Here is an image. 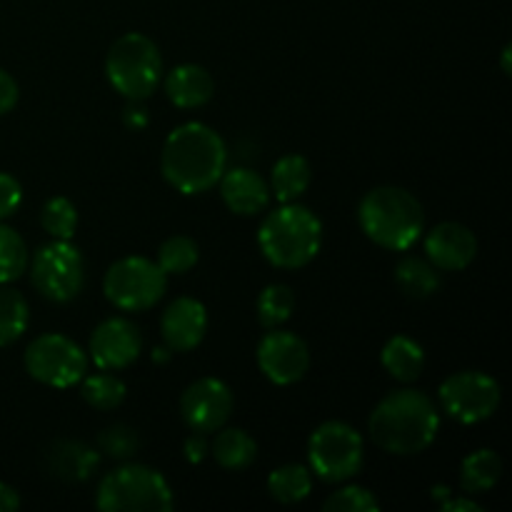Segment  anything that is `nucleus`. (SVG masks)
<instances>
[{
    "instance_id": "obj_1",
    "label": "nucleus",
    "mask_w": 512,
    "mask_h": 512,
    "mask_svg": "<svg viewBox=\"0 0 512 512\" xmlns=\"http://www.w3.org/2000/svg\"><path fill=\"white\" fill-rule=\"evenodd\" d=\"M225 163V140L205 123H185L175 128L160 155L163 178L183 195H200L218 185Z\"/></svg>"
},
{
    "instance_id": "obj_2",
    "label": "nucleus",
    "mask_w": 512,
    "mask_h": 512,
    "mask_svg": "<svg viewBox=\"0 0 512 512\" xmlns=\"http://www.w3.org/2000/svg\"><path fill=\"white\" fill-rule=\"evenodd\" d=\"M370 440L390 455H418L430 448L440 430V413L423 390L385 395L368 420Z\"/></svg>"
},
{
    "instance_id": "obj_3",
    "label": "nucleus",
    "mask_w": 512,
    "mask_h": 512,
    "mask_svg": "<svg viewBox=\"0 0 512 512\" xmlns=\"http://www.w3.org/2000/svg\"><path fill=\"white\" fill-rule=\"evenodd\" d=\"M363 233L385 250H408L425 230V210L413 193L398 185L373 188L358 208Z\"/></svg>"
},
{
    "instance_id": "obj_4",
    "label": "nucleus",
    "mask_w": 512,
    "mask_h": 512,
    "mask_svg": "<svg viewBox=\"0 0 512 512\" xmlns=\"http://www.w3.org/2000/svg\"><path fill=\"white\" fill-rule=\"evenodd\" d=\"M258 245L263 258L275 268H303L320 253L323 223L305 205L283 203L260 223Z\"/></svg>"
},
{
    "instance_id": "obj_5",
    "label": "nucleus",
    "mask_w": 512,
    "mask_h": 512,
    "mask_svg": "<svg viewBox=\"0 0 512 512\" xmlns=\"http://www.w3.org/2000/svg\"><path fill=\"white\" fill-rule=\"evenodd\" d=\"M95 503L103 512H168L175 500L158 470L128 463L100 480Z\"/></svg>"
},
{
    "instance_id": "obj_6",
    "label": "nucleus",
    "mask_w": 512,
    "mask_h": 512,
    "mask_svg": "<svg viewBox=\"0 0 512 512\" xmlns=\"http://www.w3.org/2000/svg\"><path fill=\"white\" fill-rule=\"evenodd\" d=\"M105 75L123 98L148 100L163 75V55L148 35L125 33L110 45Z\"/></svg>"
},
{
    "instance_id": "obj_7",
    "label": "nucleus",
    "mask_w": 512,
    "mask_h": 512,
    "mask_svg": "<svg viewBox=\"0 0 512 512\" xmlns=\"http://www.w3.org/2000/svg\"><path fill=\"white\" fill-rule=\"evenodd\" d=\"M365 445L358 430L340 420H328L308 440L310 473L323 483H345L363 468Z\"/></svg>"
},
{
    "instance_id": "obj_8",
    "label": "nucleus",
    "mask_w": 512,
    "mask_h": 512,
    "mask_svg": "<svg viewBox=\"0 0 512 512\" xmlns=\"http://www.w3.org/2000/svg\"><path fill=\"white\" fill-rule=\"evenodd\" d=\"M105 298L120 310L140 313L160 303L168 290V273L158 263L140 255L118 260L108 268L103 280Z\"/></svg>"
},
{
    "instance_id": "obj_9",
    "label": "nucleus",
    "mask_w": 512,
    "mask_h": 512,
    "mask_svg": "<svg viewBox=\"0 0 512 512\" xmlns=\"http://www.w3.org/2000/svg\"><path fill=\"white\" fill-rule=\"evenodd\" d=\"M33 285L45 300L70 303L85 285V260L70 240L40 245L33 255Z\"/></svg>"
},
{
    "instance_id": "obj_10",
    "label": "nucleus",
    "mask_w": 512,
    "mask_h": 512,
    "mask_svg": "<svg viewBox=\"0 0 512 512\" xmlns=\"http://www.w3.org/2000/svg\"><path fill=\"white\" fill-rule=\"evenodd\" d=\"M25 370L50 388H70L88 373V355L65 335L45 333L25 350Z\"/></svg>"
},
{
    "instance_id": "obj_11",
    "label": "nucleus",
    "mask_w": 512,
    "mask_h": 512,
    "mask_svg": "<svg viewBox=\"0 0 512 512\" xmlns=\"http://www.w3.org/2000/svg\"><path fill=\"white\" fill-rule=\"evenodd\" d=\"M440 405L450 418L463 425L483 423L500 408V385L480 370H463L443 380L438 390Z\"/></svg>"
},
{
    "instance_id": "obj_12",
    "label": "nucleus",
    "mask_w": 512,
    "mask_h": 512,
    "mask_svg": "<svg viewBox=\"0 0 512 512\" xmlns=\"http://www.w3.org/2000/svg\"><path fill=\"white\" fill-rule=\"evenodd\" d=\"M180 415L193 433H218L233 415V390L218 378H200L180 398Z\"/></svg>"
},
{
    "instance_id": "obj_13",
    "label": "nucleus",
    "mask_w": 512,
    "mask_h": 512,
    "mask_svg": "<svg viewBox=\"0 0 512 512\" xmlns=\"http://www.w3.org/2000/svg\"><path fill=\"white\" fill-rule=\"evenodd\" d=\"M258 365L275 385H293L310 368V350L303 338L288 330L273 328L258 345Z\"/></svg>"
},
{
    "instance_id": "obj_14",
    "label": "nucleus",
    "mask_w": 512,
    "mask_h": 512,
    "mask_svg": "<svg viewBox=\"0 0 512 512\" xmlns=\"http://www.w3.org/2000/svg\"><path fill=\"white\" fill-rule=\"evenodd\" d=\"M143 350L140 328L128 318H108L90 335V358L100 370H125Z\"/></svg>"
},
{
    "instance_id": "obj_15",
    "label": "nucleus",
    "mask_w": 512,
    "mask_h": 512,
    "mask_svg": "<svg viewBox=\"0 0 512 512\" xmlns=\"http://www.w3.org/2000/svg\"><path fill=\"white\" fill-rule=\"evenodd\" d=\"M160 333L173 353H188L208 333V310L195 298H175L160 318Z\"/></svg>"
},
{
    "instance_id": "obj_16",
    "label": "nucleus",
    "mask_w": 512,
    "mask_h": 512,
    "mask_svg": "<svg viewBox=\"0 0 512 512\" xmlns=\"http://www.w3.org/2000/svg\"><path fill=\"white\" fill-rule=\"evenodd\" d=\"M425 253L438 270H465L478 255V240L463 223H440L425 238Z\"/></svg>"
},
{
    "instance_id": "obj_17",
    "label": "nucleus",
    "mask_w": 512,
    "mask_h": 512,
    "mask_svg": "<svg viewBox=\"0 0 512 512\" xmlns=\"http://www.w3.org/2000/svg\"><path fill=\"white\" fill-rule=\"evenodd\" d=\"M220 195L235 215H258L270 203V185L250 168H233L220 175Z\"/></svg>"
},
{
    "instance_id": "obj_18",
    "label": "nucleus",
    "mask_w": 512,
    "mask_h": 512,
    "mask_svg": "<svg viewBox=\"0 0 512 512\" xmlns=\"http://www.w3.org/2000/svg\"><path fill=\"white\" fill-rule=\"evenodd\" d=\"M100 463V455L90 445L80 440H55L45 453V465L50 475L65 483H83L95 473Z\"/></svg>"
},
{
    "instance_id": "obj_19",
    "label": "nucleus",
    "mask_w": 512,
    "mask_h": 512,
    "mask_svg": "<svg viewBox=\"0 0 512 512\" xmlns=\"http://www.w3.org/2000/svg\"><path fill=\"white\" fill-rule=\"evenodd\" d=\"M165 93L178 108H200L215 93V80L203 65L183 63L173 68L165 78Z\"/></svg>"
},
{
    "instance_id": "obj_20",
    "label": "nucleus",
    "mask_w": 512,
    "mask_h": 512,
    "mask_svg": "<svg viewBox=\"0 0 512 512\" xmlns=\"http://www.w3.org/2000/svg\"><path fill=\"white\" fill-rule=\"evenodd\" d=\"M380 360H383V368L400 383H413V380L423 375L425 368L423 348L413 338H408V335L390 338L385 343L383 353H380Z\"/></svg>"
},
{
    "instance_id": "obj_21",
    "label": "nucleus",
    "mask_w": 512,
    "mask_h": 512,
    "mask_svg": "<svg viewBox=\"0 0 512 512\" xmlns=\"http://www.w3.org/2000/svg\"><path fill=\"white\" fill-rule=\"evenodd\" d=\"M503 478V460L495 450H475L463 460L460 468V488L468 495L488 493Z\"/></svg>"
},
{
    "instance_id": "obj_22",
    "label": "nucleus",
    "mask_w": 512,
    "mask_h": 512,
    "mask_svg": "<svg viewBox=\"0 0 512 512\" xmlns=\"http://www.w3.org/2000/svg\"><path fill=\"white\" fill-rule=\"evenodd\" d=\"M310 180H313V168H310L308 158H303V155H283L275 163L270 183H273V193L280 203H295L310 188Z\"/></svg>"
},
{
    "instance_id": "obj_23",
    "label": "nucleus",
    "mask_w": 512,
    "mask_h": 512,
    "mask_svg": "<svg viewBox=\"0 0 512 512\" xmlns=\"http://www.w3.org/2000/svg\"><path fill=\"white\" fill-rule=\"evenodd\" d=\"M395 283L408 298L425 300L440 290V273L430 260L408 255L395 268Z\"/></svg>"
},
{
    "instance_id": "obj_24",
    "label": "nucleus",
    "mask_w": 512,
    "mask_h": 512,
    "mask_svg": "<svg viewBox=\"0 0 512 512\" xmlns=\"http://www.w3.org/2000/svg\"><path fill=\"white\" fill-rule=\"evenodd\" d=\"M258 455V443L240 428H220L213 440V458L225 470H245Z\"/></svg>"
},
{
    "instance_id": "obj_25",
    "label": "nucleus",
    "mask_w": 512,
    "mask_h": 512,
    "mask_svg": "<svg viewBox=\"0 0 512 512\" xmlns=\"http://www.w3.org/2000/svg\"><path fill=\"white\" fill-rule=\"evenodd\" d=\"M268 490L283 505L303 503L310 495V490H313V473H310V468H305L300 463L280 465L278 470L270 473Z\"/></svg>"
},
{
    "instance_id": "obj_26",
    "label": "nucleus",
    "mask_w": 512,
    "mask_h": 512,
    "mask_svg": "<svg viewBox=\"0 0 512 512\" xmlns=\"http://www.w3.org/2000/svg\"><path fill=\"white\" fill-rule=\"evenodd\" d=\"M28 320V300L18 290L0 283V348L15 343L28 328Z\"/></svg>"
},
{
    "instance_id": "obj_27",
    "label": "nucleus",
    "mask_w": 512,
    "mask_h": 512,
    "mask_svg": "<svg viewBox=\"0 0 512 512\" xmlns=\"http://www.w3.org/2000/svg\"><path fill=\"white\" fill-rule=\"evenodd\" d=\"M30 255L28 245L20 238L18 230L0 220V283L8 285L18 280L28 270Z\"/></svg>"
},
{
    "instance_id": "obj_28",
    "label": "nucleus",
    "mask_w": 512,
    "mask_h": 512,
    "mask_svg": "<svg viewBox=\"0 0 512 512\" xmlns=\"http://www.w3.org/2000/svg\"><path fill=\"white\" fill-rule=\"evenodd\" d=\"M125 393H128L125 383L118 378V375L110 373V370H105V373H98V375H85L83 390H80L85 403L93 405L95 410L118 408V405L125 400Z\"/></svg>"
},
{
    "instance_id": "obj_29",
    "label": "nucleus",
    "mask_w": 512,
    "mask_h": 512,
    "mask_svg": "<svg viewBox=\"0 0 512 512\" xmlns=\"http://www.w3.org/2000/svg\"><path fill=\"white\" fill-rule=\"evenodd\" d=\"M295 310V295L288 285L273 283L260 293L258 298V320L263 328L273 330L288 323Z\"/></svg>"
},
{
    "instance_id": "obj_30",
    "label": "nucleus",
    "mask_w": 512,
    "mask_h": 512,
    "mask_svg": "<svg viewBox=\"0 0 512 512\" xmlns=\"http://www.w3.org/2000/svg\"><path fill=\"white\" fill-rule=\"evenodd\" d=\"M198 258V243L193 238H188V235H173L158 250V265L168 275L188 273V270L195 268Z\"/></svg>"
},
{
    "instance_id": "obj_31",
    "label": "nucleus",
    "mask_w": 512,
    "mask_h": 512,
    "mask_svg": "<svg viewBox=\"0 0 512 512\" xmlns=\"http://www.w3.org/2000/svg\"><path fill=\"white\" fill-rule=\"evenodd\" d=\"M40 225L55 240H70L78 228V210L68 198H50L40 210Z\"/></svg>"
},
{
    "instance_id": "obj_32",
    "label": "nucleus",
    "mask_w": 512,
    "mask_h": 512,
    "mask_svg": "<svg viewBox=\"0 0 512 512\" xmlns=\"http://www.w3.org/2000/svg\"><path fill=\"white\" fill-rule=\"evenodd\" d=\"M98 448L100 453H105L113 460H128L138 453L140 438L130 425H110L103 433L98 435Z\"/></svg>"
},
{
    "instance_id": "obj_33",
    "label": "nucleus",
    "mask_w": 512,
    "mask_h": 512,
    "mask_svg": "<svg viewBox=\"0 0 512 512\" xmlns=\"http://www.w3.org/2000/svg\"><path fill=\"white\" fill-rule=\"evenodd\" d=\"M325 512H378L380 500L360 485H348L323 503Z\"/></svg>"
},
{
    "instance_id": "obj_34",
    "label": "nucleus",
    "mask_w": 512,
    "mask_h": 512,
    "mask_svg": "<svg viewBox=\"0 0 512 512\" xmlns=\"http://www.w3.org/2000/svg\"><path fill=\"white\" fill-rule=\"evenodd\" d=\"M23 200V188L8 173H0V220L10 218Z\"/></svg>"
},
{
    "instance_id": "obj_35",
    "label": "nucleus",
    "mask_w": 512,
    "mask_h": 512,
    "mask_svg": "<svg viewBox=\"0 0 512 512\" xmlns=\"http://www.w3.org/2000/svg\"><path fill=\"white\" fill-rule=\"evenodd\" d=\"M18 83L13 80V75L5 73V70H0V115L10 113V110L15 108V103H18Z\"/></svg>"
},
{
    "instance_id": "obj_36",
    "label": "nucleus",
    "mask_w": 512,
    "mask_h": 512,
    "mask_svg": "<svg viewBox=\"0 0 512 512\" xmlns=\"http://www.w3.org/2000/svg\"><path fill=\"white\" fill-rule=\"evenodd\" d=\"M208 450V435L205 433H193L185 440V460H188V463H203Z\"/></svg>"
},
{
    "instance_id": "obj_37",
    "label": "nucleus",
    "mask_w": 512,
    "mask_h": 512,
    "mask_svg": "<svg viewBox=\"0 0 512 512\" xmlns=\"http://www.w3.org/2000/svg\"><path fill=\"white\" fill-rule=\"evenodd\" d=\"M123 120H125V125L133 130L145 128V125H148V110L143 108V100H130L128 108H125V113H123Z\"/></svg>"
},
{
    "instance_id": "obj_38",
    "label": "nucleus",
    "mask_w": 512,
    "mask_h": 512,
    "mask_svg": "<svg viewBox=\"0 0 512 512\" xmlns=\"http://www.w3.org/2000/svg\"><path fill=\"white\" fill-rule=\"evenodd\" d=\"M20 508V495L18 490L10 485L0 483V512H15Z\"/></svg>"
},
{
    "instance_id": "obj_39",
    "label": "nucleus",
    "mask_w": 512,
    "mask_h": 512,
    "mask_svg": "<svg viewBox=\"0 0 512 512\" xmlns=\"http://www.w3.org/2000/svg\"><path fill=\"white\" fill-rule=\"evenodd\" d=\"M445 512H483V505L473 503L470 498H458V500H448V503L443 505Z\"/></svg>"
},
{
    "instance_id": "obj_40",
    "label": "nucleus",
    "mask_w": 512,
    "mask_h": 512,
    "mask_svg": "<svg viewBox=\"0 0 512 512\" xmlns=\"http://www.w3.org/2000/svg\"><path fill=\"white\" fill-rule=\"evenodd\" d=\"M510 58H512V45H505V50H503V73H505V75L512 73Z\"/></svg>"
}]
</instances>
